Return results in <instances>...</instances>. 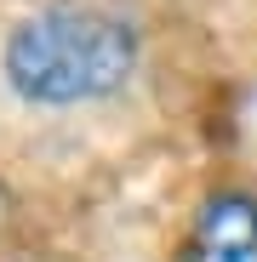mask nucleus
I'll return each mask as SVG.
<instances>
[{"label":"nucleus","instance_id":"obj_1","mask_svg":"<svg viewBox=\"0 0 257 262\" xmlns=\"http://www.w3.org/2000/svg\"><path fill=\"white\" fill-rule=\"evenodd\" d=\"M6 85L34 108H74L114 97L137 69V34L126 17L97 6H40L29 12L0 52Z\"/></svg>","mask_w":257,"mask_h":262},{"label":"nucleus","instance_id":"obj_2","mask_svg":"<svg viewBox=\"0 0 257 262\" xmlns=\"http://www.w3.org/2000/svg\"><path fill=\"white\" fill-rule=\"evenodd\" d=\"M189 262H257V200L240 188L211 194L194 216Z\"/></svg>","mask_w":257,"mask_h":262}]
</instances>
